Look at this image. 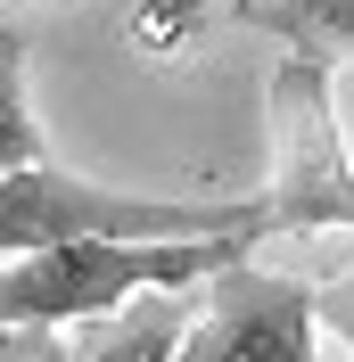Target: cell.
I'll return each mask as SVG.
<instances>
[{"instance_id": "obj_8", "label": "cell", "mask_w": 354, "mask_h": 362, "mask_svg": "<svg viewBox=\"0 0 354 362\" xmlns=\"http://www.w3.org/2000/svg\"><path fill=\"white\" fill-rule=\"evenodd\" d=\"M313 321H330L338 338L354 346V272H338V280H321V288H313Z\"/></svg>"}, {"instance_id": "obj_4", "label": "cell", "mask_w": 354, "mask_h": 362, "mask_svg": "<svg viewBox=\"0 0 354 362\" xmlns=\"http://www.w3.org/2000/svg\"><path fill=\"white\" fill-rule=\"evenodd\" d=\"M313 338H321L313 288L247 255V264L206 280V305L181 338V362H313Z\"/></svg>"}, {"instance_id": "obj_9", "label": "cell", "mask_w": 354, "mask_h": 362, "mask_svg": "<svg viewBox=\"0 0 354 362\" xmlns=\"http://www.w3.org/2000/svg\"><path fill=\"white\" fill-rule=\"evenodd\" d=\"M0 362H58L50 329H0Z\"/></svg>"}, {"instance_id": "obj_3", "label": "cell", "mask_w": 354, "mask_h": 362, "mask_svg": "<svg viewBox=\"0 0 354 362\" xmlns=\"http://www.w3.org/2000/svg\"><path fill=\"white\" fill-rule=\"evenodd\" d=\"M272 189L256 198L272 206L280 230H354V165H346V124H338L330 58L288 49L272 66Z\"/></svg>"}, {"instance_id": "obj_7", "label": "cell", "mask_w": 354, "mask_h": 362, "mask_svg": "<svg viewBox=\"0 0 354 362\" xmlns=\"http://www.w3.org/2000/svg\"><path fill=\"white\" fill-rule=\"evenodd\" d=\"M264 17L280 25L297 49H313V58H321V49H354V0H272Z\"/></svg>"}, {"instance_id": "obj_1", "label": "cell", "mask_w": 354, "mask_h": 362, "mask_svg": "<svg viewBox=\"0 0 354 362\" xmlns=\"http://www.w3.org/2000/svg\"><path fill=\"white\" fill-rule=\"evenodd\" d=\"M264 230H215V239H83L0 264V329H50V321L115 313L149 288H198L215 272L247 264Z\"/></svg>"}, {"instance_id": "obj_6", "label": "cell", "mask_w": 354, "mask_h": 362, "mask_svg": "<svg viewBox=\"0 0 354 362\" xmlns=\"http://www.w3.org/2000/svg\"><path fill=\"white\" fill-rule=\"evenodd\" d=\"M42 165V115H33V90H25V33L0 25V181Z\"/></svg>"}, {"instance_id": "obj_5", "label": "cell", "mask_w": 354, "mask_h": 362, "mask_svg": "<svg viewBox=\"0 0 354 362\" xmlns=\"http://www.w3.org/2000/svg\"><path fill=\"white\" fill-rule=\"evenodd\" d=\"M190 321H198L190 288H149L132 305H115V321H108V338L91 346V362H181Z\"/></svg>"}, {"instance_id": "obj_2", "label": "cell", "mask_w": 354, "mask_h": 362, "mask_svg": "<svg viewBox=\"0 0 354 362\" xmlns=\"http://www.w3.org/2000/svg\"><path fill=\"white\" fill-rule=\"evenodd\" d=\"M215 230H264V239H280L264 198H231V206L140 198V189H99L83 173H58L50 157L0 181V264L50 255V247H83V239H215Z\"/></svg>"}]
</instances>
